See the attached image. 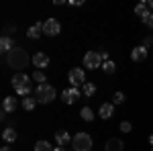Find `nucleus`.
Returning a JSON list of instances; mask_svg holds the SVG:
<instances>
[{
    "label": "nucleus",
    "mask_w": 153,
    "mask_h": 151,
    "mask_svg": "<svg viewBox=\"0 0 153 151\" xmlns=\"http://www.w3.org/2000/svg\"><path fill=\"white\" fill-rule=\"evenodd\" d=\"M78 98H80V90H78V88H68V90L61 92V100H63L65 104H74Z\"/></svg>",
    "instance_id": "9"
},
{
    "label": "nucleus",
    "mask_w": 153,
    "mask_h": 151,
    "mask_svg": "<svg viewBox=\"0 0 153 151\" xmlns=\"http://www.w3.org/2000/svg\"><path fill=\"white\" fill-rule=\"evenodd\" d=\"M82 92H84V96L90 98V96H94V94H96V86L92 84V82H86V84L82 86Z\"/></svg>",
    "instance_id": "21"
},
{
    "label": "nucleus",
    "mask_w": 153,
    "mask_h": 151,
    "mask_svg": "<svg viewBox=\"0 0 153 151\" xmlns=\"http://www.w3.org/2000/svg\"><path fill=\"white\" fill-rule=\"evenodd\" d=\"M53 151H65L63 147H53Z\"/></svg>",
    "instance_id": "31"
},
{
    "label": "nucleus",
    "mask_w": 153,
    "mask_h": 151,
    "mask_svg": "<svg viewBox=\"0 0 153 151\" xmlns=\"http://www.w3.org/2000/svg\"><path fill=\"white\" fill-rule=\"evenodd\" d=\"M98 115H100V118H110V116L114 115V104H112V102L102 104V106H100V110H98Z\"/></svg>",
    "instance_id": "14"
},
{
    "label": "nucleus",
    "mask_w": 153,
    "mask_h": 151,
    "mask_svg": "<svg viewBox=\"0 0 153 151\" xmlns=\"http://www.w3.org/2000/svg\"><path fill=\"white\" fill-rule=\"evenodd\" d=\"M80 116H82L84 121H88V123H90V121H94V110H92L90 106H84L82 110H80Z\"/></svg>",
    "instance_id": "20"
},
{
    "label": "nucleus",
    "mask_w": 153,
    "mask_h": 151,
    "mask_svg": "<svg viewBox=\"0 0 153 151\" xmlns=\"http://www.w3.org/2000/svg\"><path fill=\"white\" fill-rule=\"evenodd\" d=\"M2 139L6 141L8 145H10V143H14V141H16V131H14L12 127H6L4 131H2Z\"/></svg>",
    "instance_id": "17"
},
{
    "label": "nucleus",
    "mask_w": 153,
    "mask_h": 151,
    "mask_svg": "<svg viewBox=\"0 0 153 151\" xmlns=\"http://www.w3.org/2000/svg\"><path fill=\"white\" fill-rule=\"evenodd\" d=\"M104 151H123V141L120 139H108Z\"/></svg>",
    "instance_id": "16"
},
{
    "label": "nucleus",
    "mask_w": 153,
    "mask_h": 151,
    "mask_svg": "<svg viewBox=\"0 0 153 151\" xmlns=\"http://www.w3.org/2000/svg\"><path fill=\"white\" fill-rule=\"evenodd\" d=\"M70 4H71V6H82L84 2H82V0H71Z\"/></svg>",
    "instance_id": "29"
},
{
    "label": "nucleus",
    "mask_w": 153,
    "mask_h": 151,
    "mask_svg": "<svg viewBox=\"0 0 153 151\" xmlns=\"http://www.w3.org/2000/svg\"><path fill=\"white\" fill-rule=\"evenodd\" d=\"M149 143H151V145H153V135H151V137H149Z\"/></svg>",
    "instance_id": "32"
},
{
    "label": "nucleus",
    "mask_w": 153,
    "mask_h": 151,
    "mask_svg": "<svg viewBox=\"0 0 153 151\" xmlns=\"http://www.w3.org/2000/svg\"><path fill=\"white\" fill-rule=\"evenodd\" d=\"M35 106H37V98H31V96L23 98V108H25V110H29V112H31Z\"/></svg>",
    "instance_id": "22"
},
{
    "label": "nucleus",
    "mask_w": 153,
    "mask_h": 151,
    "mask_svg": "<svg viewBox=\"0 0 153 151\" xmlns=\"http://www.w3.org/2000/svg\"><path fill=\"white\" fill-rule=\"evenodd\" d=\"M125 102V94L123 92H114V96H112V104H123Z\"/></svg>",
    "instance_id": "25"
},
{
    "label": "nucleus",
    "mask_w": 153,
    "mask_h": 151,
    "mask_svg": "<svg viewBox=\"0 0 153 151\" xmlns=\"http://www.w3.org/2000/svg\"><path fill=\"white\" fill-rule=\"evenodd\" d=\"M149 6H151V8H153V0H151V2H149Z\"/></svg>",
    "instance_id": "33"
},
{
    "label": "nucleus",
    "mask_w": 153,
    "mask_h": 151,
    "mask_svg": "<svg viewBox=\"0 0 153 151\" xmlns=\"http://www.w3.org/2000/svg\"><path fill=\"white\" fill-rule=\"evenodd\" d=\"M135 14H137V16H147V14H149V2H139V4H137V6H135Z\"/></svg>",
    "instance_id": "18"
},
{
    "label": "nucleus",
    "mask_w": 153,
    "mask_h": 151,
    "mask_svg": "<svg viewBox=\"0 0 153 151\" xmlns=\"http://www.w3.org/2000/svg\"><path fill=\"white\" fill-rule=\"evenodd\" d=\"M6 61L14 70H25L29 65V53L25 51L23 47H14L10 53H6Z\"/></svg>",
    "instance_id": "1"
},
{
    "label": "nucleus",
    "mask_w": 153,
    "mask_h": 151,
    "mask_svg": "<svg viewBox=\"0 0 153 151\" xmlns=\"http://www.w3.org/2000/svg\"><path fill=\"white\" fill-rule=\"evenodd\" d=\"M153 45V37H145V41H143V47L147 49V47H151Z\"/></svg>",
    "instance_id": "28"
},
{
    "label": "nucleus",
    "mask_w": 153,
    "mask_h": 151,
    "mask_svg": "<svg viewBox=\"0 0 153 151\" xmlns=\"http://www.w3.org/2000/svg\"><path fill=\"white\" fill-rule=\"evenodd\" d=\"M31 78H33V80H35V82H39V84H45V82H47V80H45V74H43V71H41V70L33 71V76H31Z\"/></svg>",
    "instance_id": "24"
},
{
    "label": "nucleus",
    "mask_w": 153,
    "mask_h": 151,
    "mask_svg": "<svg viewBox=\"0 0 153 151\" xmlns=\"http://www.w3.org/2000/svg\"><path fill=\"white\" fill-rule=\"evenodd\" d=\"M35 151H53V147L49 145L47 141H37L35 143Z\"/></svg>",
    "instance_id": "23"
},
{
    "label": "nucleus",
    "mask_w": 153,
    "mask_h": 151,
    "mask_svg": "<svg viewBox=\"0 0 153 151\" xmlns=\"http://www.w3.org/2000/svg\"><path fill=\"white\" fill-rule=\"evenodd\" d=\"M0 49H2L4 53H10L12 49H14V43H12V39L8 35H4L2 39H0Z\"/></svg>",
    "instance_id": "15"
},
{
    "label": "nucleus",
    "mask_w": 153,
    "mask_h": 151,
    "mask_svg": "<svg viewBox=\"0 0 153 151\" xmlns=\"http://www.w3.org/2000/svg\"><path fill=\"white\" fill-rule=\"evenodd\" d=\"M84 65H86L88 70H98V68H102V57H100V53H98V51H88V53L84 55Z\"/></svg>",
    "instance_id": "6"
},
{
    "label": "nucleus",
    "mask_w": 153,
    "mask_h": 151,
    "mask_svg": "<svg viewBox=\"0 0 153 151\" xmlns=\"http://www.w3.org/2000/svg\"><path fill=\"white\" fill-rule=\"evenodd\" d=\"M151 151H153V147H151Z\"/></svg>",
    "instance_id": "34"
},
{
    "label": "nucleus",
    "mask_w": 153,
    "mask_h": 151,
    "mask_svg": "<svg viewBox=\"0 0 153 151\" xmlns=\"http://www.w3.org/2000/svg\"><path fill=\"white\" fill-rule=\"evenodd\" d=\"M102 71H104L106 76H112V74L117 71V63H114L112 59H108V61H104V63H102Z\"/></svg>",
    "instance_id": "19"
},
{
    "label": "nucleus",
    "mask_w": 153,
    "mask_h": 151,
    "mask_svg": "<svg viewBox=\"0 0 153 151\" xmlns=\"http://www.w3.org/2000/svg\"><path fill=\"white\" fill-rule=\"evenodd\" d=\"M61 33V25H59L57 19H47L45 23H43V35L47 37H55Z\"/></svg>",
    "instance_id": "7"
},
{
    "label": "nucleus",
    "mask_w": 153,
    "mask_h": 151,
    "mask_svg": "<svg viewBox=\"0 0 153 151\" xmlns=\"http://www.w3.org/2000/svg\"><path fill=\"white\" fill-rule=\"evenodd\" d=\"M141 21H143V23H145V25H147L149 29H153V12H149L147 16H143Z\"/></svg>",
    "instance_id": "26"
},
{
    "label": "nucleus",
    "mask_w": 153,
    "mask_h": 151,
    "mask_svg": "<svg viewBox=\"0 0 153 151\" xmlns=\"http://www.w3.org/2000/svg\"><path fill=\"white\" fill-rule=\"evenodd\" d=\"M71 147H74V151H90L92 149V137L88 133H78L71 139Z\"/></svg>",
    "instance_id": "4"
},
{
    "label": "nucleus",
    "mask_w": 153,
    "mask_h": 151,
    "mask_svg": "<svg viewBox=\"0 0 153 151\" xmlns=\"http://www.w3.org/2000/svg\"><path fill=\"white\" fill-rule=\"evenodd\" d=\"M12 88L16 90L19 96H31V82H29V76L27 74H16L12 76Z\"/></svg>",
    "instance_id": "2"
},
{
    "label": "nucleus",
    "mask_w": 153,
    "mask_h": 151,
    "mask_svg": "<svg viewBox=\"0 0 153 151\" xmlns=\"http://www.w3.org/2000/svg\"><path fill=\"white\" fill-rule=\"evenodd\" d=\"M31 61H33V65H35L37 70H43V68H47V65H49V55H47V53H43V51H37Z\"/></svg>",
    "instance_id": "8"
},
{
    "label": "nucleus",
    "mask_w": 153,
    "mask_h": 151,
    "mask_svg": "<svg viewBox=\"0 0 153 151\" xmlns=\"http://www.w3.org/2000/svg\"><path fill=\"white\" fill-rule=\"evenodd\" d=\"M71 139H74V137H70V133H68V131H63V129H61V131H55V141H57L59 147H65V145H70Z\"/></svg>",
    "instance_id": "10"
},
{
    "label": "nucleus",
    "mask_w": 153,
    "mask_h": 151,
    "mask_svg": "<svg viewBox=\"0 0 153 151\" xmlns=\"http://www.w3.org/2000/svg\"><path fill=\"white\" fill-rule=\"evenodd\" d=\"M55 94L57 92H55L53 86H49V84H39L35 96H37V102H39V104H49V102L55 100Z\"/></svg>",
    "instance_id": "3"
},
{
    "label": "nucleus",
    "mask_w": 153,
    "mask_h": 151,
    "mask_svg": "<svg viewBox=\"0 0 153 151\" xmlns=\"http://www.w3.org/2000/svg\"><path fill=\"white\" fill-rule=\"evenodd\" d=\"M131 129H133L131 123H127V121H123V123H120V131H123V133H131Z\"/></svg>",
    "instance_id": "27"
},
{
    "label": "nucleus",
    "mask_w": 153,
    "mask_h": 151,
    "mask_svg": "<svg viewBox=\"0 0 153 151\" xmlns=\"http://www.w3.org/2000/svg\"><path fill=\"white\" fill-rule=\"evenodd\" d=\"M27 35H29V39L37 41L39 37L43 35V23H35L33 27H31V29H29V33H27Z\"/></svg>",
    "instance_id": "13"
},
{
    "label": "nucleus",
    "mask_w": 153,
    "mask_h": 151,
    "mask_svg": "<svg viewBox=\"0 0 153 151\" xmlns=\"http://www.w3.org/2000/svg\"><path fill=\"white\" fill-rule=\"evenodd\" d=\"M16 98H12V96H6L4 100H2V112L4 115H8V112H14L16 110Z\"/></svg>",
    "instance_id": "11"
},
{
    "label": "nucleus",
    "mask_w": 153,
    "mask_h": 151,
    "mask_svg": "<svg viewBox=\"0 0 153 151\" xmlns=\"http://www.w3.org/2000/svg\"><path fill=\"white\" fill-rule=\"evenodd\" d=\"M68 80H70L71 88H80V86L86 84V71L80 70V68H74V70H70V74H68Z\"/></svg>",
    "instance_id": "5"
},
{
    "label": "nucleus",
    "mask_w": 153,
    "mask_h": 151,
    "mask_svg": "<svg viewBox=\"0 0 153 151\" xmlns=\"http://www.w3.org/2000/svg\"><path fill=\"white\" fill-rule=\"evenodd\" d=\"M0 151H12V147H8V145H6V147H2Z\"/></svg>",
    "instance_id": "30"
},
{
    "label": "nucleus",
    "mask_w": 153,
    "mask_h": 151,
    "mask_svg": "<svg viewBox=\"0 0 153 151\" xmlns=\"http://www.w3.org/2000/svg\"><path fill=\"white\" fill-rule=\"evenodd\" d=\"M131 59H133V61H145V59H147V49L143 45L135 47V49L131 51Z\"/></svg>",
    "instance_id": "12"
}]
</instances>
